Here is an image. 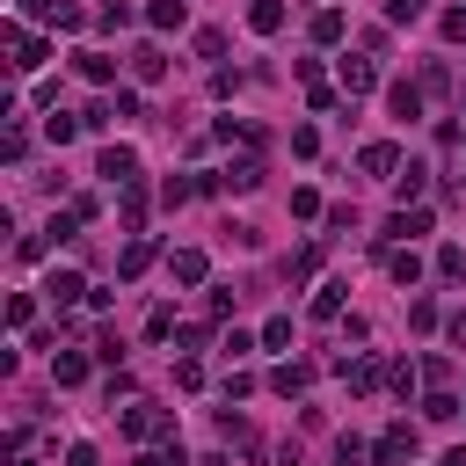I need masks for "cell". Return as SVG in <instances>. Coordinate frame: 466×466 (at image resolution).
I'll list each match as a JSON object with an SVG mask.
<instances>
[{"instance_id": "1", "label": "cell", "mask_w": 466, "mask_h": 466, "mask_svg": "<svg viewBox=\"0 0 466 466\" xmlns=\"http://www.w3.org/2000/svg\"><path fill=\"white\" fill-rule=\"evenodd\" d=\"M0 37H8V51H15V73H37L44 58H51V44H44V37H30L22 22H0Z\"/></svg>"}, {"instance_id": "2", "label": "cell", "mask_w": 466, "mask_h": 466, "mask_svg": "<svg viewBox=\"0 0 466 466\" xmlns=\"http://www.w3.org/2000/svg\"><path fill=\"white\" fill-rule=\"evenodd\" d=\"M95 175H102V183H116V190H132V183H139V153H132V146H102Z\"/></svg>"}, {"instance_id": "3", "label": "cell", "mask_w": 466, "mask_h": 466, "mask_svg": "<svg viewBox=\"0 0 466 466\" xmlns=\"http://www.w3.org/2000/svg\"><path fill=\"white\" fill-rule=\"evenodd\" d=\"M73 66H81V81H95V88L116 81V58H109V51H73Z\"/></svg>"}, {"instance_id": "4", "label": "cell", "mask_w": 466, "mask_h": 466, "mask_svg": "<svg viewBox=\"0 0 466 466\" xmlns=\"http://www.w3.org/2000/svg\"><path fill=\"white\" fill-rule=\"evenodd\" d=\"M386 102H393L401 125H416V116H423V88H408V81H393V88H386Z\"/></svg>"}, {"instance_id": "5", "label": "cell", "mask_w": 466, "mask_h": 466, "mask_svg": "<svg viewBox=\"0 0 466 466\" xmlns=\"http://www.w3.org/2000/svg\"><path fill=\"white\" fill-rule=\"evenodd\" d=\"M248 30H255V37H277V30H284V0H255V8H248Z\"/></svg>"}, {"instance_id": "6", "label": "cell", "mask_w": 466, "mask_h": 466, "mask_svg": "<svg viewBox=\"0 0 466 466\" xmlns=\"http://www.w3.org/2000/svg\"><path fill=\"white\" fill-rule=\"evenodd\" d=\"M393 190H401V204H408V197H423V190H430V168H423V160H408V168L393 175Z\"/></svg>"}, {"instance_id": "7", "label": "cell", "mask_w": 466, "mask_h": 466, "mask_svg": "<svg viewBox=\"0 0 466 466\" xmlns=\"http://www.w3.org/2000/svg\"><path fill=\"white\" fill-rule=\"evenodd\" d=\"M44 291H51V306H66V299H81L88 284H81L73 270H51V277H44Z\"/></svg>"}, {"instance_id": "8", "label": "cell", "mask_w": 466, "mask_h": 466, "mask_svg": "<svg viewBox=\"0 0 466 466\" xmlns=\"http://www.w3.org/2000/svg\"><path fill=\"white\" fill-rule=\"evenodd\" d=\"M416 233H430V211H401V219H386V241H416Z\"/></svg>"}, {"instance_id": "9", "label": "cell", "mask_w": 466, "mask_h": 466, "mask_svg": "<svg viewBox=\"0 0 466 466\" xmlns=\"http://www.w3.org/2000/svg\"><path fill=\"white\" fill-rule=\"evenodd\" d=\"M146 22H153V30H183V22H190V8H183V0H153Z\"/></svg>"}, {"instance_id": "10", "label": "cell", "mask_w": 466, "mask_h": 466, "mask_svg": "<svg viewBox=\"0 0 466 466\" xmlns=\"http://www.w3.org/2000/svg\"><path fill=\"white\" fill-rule=\"evenodd\" d=\"M132 73H139V81H146V88H153V81H160V73H168V58H160V51H153V44H139V51H132Z\"/></svg>"}, {"instance_id": "11", "label": "cell", "mask_w": 466, "mask_h": 466, "mask_svg": "<svg viewBox=\"0 0 466 466\" xmlns=\"http://www.w3.org/2000/svg\"><path fill=\"white\" fill-rule=\"evenodd\" d=\"M168 270H175V284H204V255H197V248H175Z\"/></svg>"}, {"instance_id": "12", "label": "cell", "mask_w": 466, "mask_h": 466, "mask_svg": "<svg viewBox=\"0 0 466 466\" xmlns=\"http://www.w3.org/2000/svg\"><path fill=\"white\" fill-rule=\"evenodd\" d=\"M386 270H393V284H416V277H423V255H416V248H393Z\"/></svg>"}, {"instance_id": "13", "label": "cell", "mask_w": 466, "mask_h": 466, "mask_svg": "<svg viewBox=\"0 0 466 466\" xmlns=\"http://www.w3.org/2000/svg\"><path fill=\"white\" fill-rule=\"evenodd\" d=\"M146 263H153V241H132L125 255H116V277H125V284H132V277H139Z\"/></svg>"}, {"instance_id": "14", "label": "cell", "mask_w": 466, "mask_h": 466, "mask_svg": "<svg viewBox=\"0 0 466 466\" xmlns=\"http://www.w3.org/2000/svg\"><path fill=\"white\" fill-rule=\"evenodd\" d=\"M372 81H379V73H372V58H342V88H350V95H365Z\"/></svg>"}, {"instance_id": "15", "label": "cell", "mask_w": 466, "mask_h": 466, "mask_svg": "<svg viewBox=\"0 0 466 466\" xmlns=\"http://www.w3.org/2000/svg\"><path fill=\"white\" fill-rule=\"evenodd\" d=\"M342 30H350L342 8H321V15H314V44H342Z\"/></svg>"}, {"instance_id": "16", "label": "cell", "mask_w": 466, "mask_h": 466, "mask_svg": "<svg viewBox=\"0 0 466 466\" xmlns=\"http://www.w3.org/2000/svg\"><path fill=\"white\" fill-rule=\"evenodd\" d=\"M219 183H226V190H255V183H263V168H255V160H233Z\"/></svg>"}, {"instance_id": "17", "label": "cell", "mask_w": 466, "mask_h": 466, "mask_svg": "<svg viewBox=\"0 0 466 466\" xmlns=\"http://www.w3.org/2000/svg\"><path fill=\"white\" fill-rule=\"evenodd\" d=\"M393 168H401V153H393L386 139H379V146H365V175H393Z\"/></svg>"}, {"instance_id": "18", "label": "cell", "mask_w": 466, "mask_h": 466, "mask_svg": "<svg viewBox=\"0 0 466 466\" xmlns=\"http://www.w3.org/2000/svg\"><path fill=\"white\" fill-rule=\"evenodd\" d=\"M51 379H58V386H81V379H88V358H73V350H66V358L51 365Z\"/></svg>"}, {"instance_id": "19", "label": "cell", "mask_w": 466, "mask_h": 466, "mask_svg": "<svg viewBox=\"0 0 466 466\" xmlns=\"http://www.w3.org/2000/svg\"><path fill=\"white\" fill-rule=\"evenodd\" d=\"M342 291H350V284H321V299H314V321H335V314H342Z\"/></svg>"}, {"instance_id": "20", "label": "cell", "mask_w": 466, "mask_h": 466, "mask_svg": "<svg viewBox=\"0 0 466 466\" xmlns=\"http://www.w3.org/2000/svg\"><path fill=\"white\" fill-rule=\"evenodd\" d=\"M342 372H350V386H358V393L379 386V358H358V365H342Z\"/></svg>"}, {"instance_id": "21", "label": "cell", "mask_w": 466, "mask_h": 466, "mask_svg": "<svg viewBox=\"0 0 466 466\" xmlns=\"http://www.w3.org/2000/svg\"><path fill=\"white\" fill-rule=\"evenodd\" d=\"M73 132H81V125H73V116H66V109H51V116H44V139H51V146H66Z\"/></svg>"}, {"instance_id": "22", "label": "cell", "mask_w": 466, "mask_h": 466, "mask_svg": "<svg viewBox=\"0 0 466 466\" xmlns=\"http://www.w3.org/2000/svg\"><path fill=\"white\" fill-rule=\"evenodd\" d=\"M270 386H277V393H299V386H306V365H277Z\"/></svg>"}, {"instance_id": "23", "label": "cell", "mask_w": 466, "mask_h": 466, "mask_svg": "<svg viewBox=\"0 0 466 466\" xmlns=\"http://www.w3.org/2000/svg\"><path fill=\"white\" fill-rule=\"evenodd\" d=\"M197 197V183H183V175H168V183H160V204H190Z\"/></svg>"}, {"instance_id": "24", "label": "cell", "mask_w": 466, "mask_h": 466, "mask_svg": "<svg viewBox=\"0 0 466 466\" xmlns=\"http://www.w3.org/2000/svg\"><path fill=\"white\" fill-rule=\"evenodd\" d=\"M423 416H430V423H452V416H459V401H452V393H430V401H423Z\"/></svg>"}, {"instance_id": "25", "label": "cell", "mask_w": 466, "mask_h": 466, "mask_svg": "<svg viewBox=\"0 0 466 466\" xmlns=\"http://www.w3.org/2000/svg\"><path fill=\"white\" fill-rule=\"evenodd\" d=\"M335 459H342V466H365V459H372V444H365V437H342V444H335Z\"/></svg>"}, {"instance_id": "26", "label": "cell", "mask_w": 466, "mask_h": 466, "mask_svg": "<svg viewBox=\"0 0 466 466\" xmlns=\"http://www.w3.org/2000/svg\"><path fill=\"white\" fill-rule=\"evenodd\" d=\"M8 321H15V328H30V321H37V299H30V291H15V299H8Z\"/></svg>"}, {"instance_id": "27", "label": "cell", "mask_w": 466, "mask_h": 466, "mask_svg": "<svg viewBox=\"0 0 466 466\" xmlns=\"http://www.w3.org/2000/svg\"><path fill=\"white\" fill-rule=\"evenodd\" d=\"M437 277H466V248H437Z\"/></svg>"}, {"instance_id": "28", "label": "cell", "mask_w": 466, "mask_h": 466, "mask_svg": "<svg viewBox=\"0 0 466 466\" xmlns=\"http://www.w3.org/2000/svg\"><path fill=\"white\" fill-rule=\"evenodd\" d=\"M146 335H153V342L175 335V306H153V314H146Z\"/></svg>"}, {"instance_id": "29", "label": "cell", "mask_w": 466, "mask_h": 466, "mask_svg": "<svg viewBox=\"0 0 466 466\" xmlns=\"http://www.w3.org/2000/svg\"><path fill=\"white\" fill-rule=\"evenodd\" d=\"M284 277H291V284H306V277H314V248H299V255H291V263H284Z\"/></svg>"}, {"instance_id": "30", "label": "cell", "mask_w": 466, "mask_h": 466, "mask_svg": "<svg viewBox=\"0 0 466 466\" xmlns=\"http://www.w3.org/2000/svg\"><path fill=\"white\" fill-rule=\"evenodd\" d=\"M175 386H190V393H197V386H204V365H197V358H183V365H175Z\"/></svg>"}, {"instance_id": "31", "label": "cell", "mask_w": 466, "mask_h": 466, "mask_svg": "<svg viewBox=\"0 0 466 466\" xmlns=\"http://www.w3.org/2000/svg\"><path fill=\"white\" fill-rule=\"evenodd\" d=\"M132 466H190V459H183V444H168V452H146V459H132Z\"/></svg>"}, {"instance_id": "32", "label": "cell", "mask_w": 466, "mask_h": 466, "mask_svg": "<svg viewBox=\"0 0 466 466\" xmlns=\"http://www.w3.org/2000/svg\"><path fill=\"white\" fill-rule=\"evenodd\" d=\"M423 8H430V0H386V15H393V22H416Z\"/></svg>"}, {"instance_id": "33", "label": "cell", "mask_w": 466, "mask_h": 466, "mask_svg": "<svg viewBox=\"0 0 466 466\" xmlns=\"http://www.w3.org/2000/svg\"><path fill=\"white\" fill-rule=\"evenodd\" d=\"M437 30H444V37L459 44V37H466V8H444V22H437Z\"/></svg>"}, {"instance_id": "34", "label": "cell", "mask_w": 466, "mask_h": 466, "mask_svg": "<svg viewBox=\"0 0 466 466\" xmlns=\"http://www.w3.org/2000/svg\"><path fill=\"white\" fill-rule=\"evenodd\" d=\"M66 466H95V444H73V452H66Z\"/></svg>"}, {"instance_id": "35", "label": "cell", "mask_w": 466, "mask_h": 466, "mask_svg": "<svg viewBox=\"0 0 466 466\" xmlns=\"http://www.w3.org/2000/svg\"><path fill=\"white\" fill-rule=\"evenodd\" d=\"M444 335H452V342L466 350V314H452V321H444Z\"/></svg>"}, {"instance_id": "36", "label": "cell", "mask_w": 466, "mask_h": 466, "mask_svg": "<svg viewBox=\"0 0 466 466\" xmlns=\"http://www.w3.org/2000/svg\"><path fill=\"white\" fill-rule=\"evenodd\" d=\"M444 466H466V444H459V452H444Z\"/></svg>"}, {"instance_id": "37", "label": "cell", "mask_w": 466, "mask_h": 466, "mask_svg": "<svg viewBox=\"0 0 466 466\" xmlns=\"http://www.w3.org/2000/svg\"><path fill=\"white\" fill-rule=\"evenodd\" d=\"M22 466H37V459H22Z\"/></svg>"}, {"instance_id": "38", "label": "cell", "mask_w": 466, "mask_h": 466, "mask_svg": "<svg viewBox=\"0 0 466 466\" xmlns=\"http://www.w3.org/2000/svg\"><path fill=\"white\" fill-rule=\"evenodd\" d=\"M459 146H466V132H459Z\"/></svg>"}, {"instance_id": "39", "label": "cell", "mask_w": 466, "mask_h": 466, "mask_svg": "<svg viewBox=\"0 0 466 466\" xmlns=\"http://www.w3.org/2000/svg\"><path fill=\"white\" fill-rule=\"evenodd\" d=\"M459 197H466V183H459Z\"/></svg>"}, {"instance_id": "40", "label": "cell", "mask_w": 466, "mask_h": 466, "mask_svg": "<svg viewBox=\"0 0 466 466\" xmlns=\"http://www.w3.org/2000/svg\"><path fill=\"white\" fill-rule=\"evenodd\" d=\"M459 102H466V88H459Z\"/></svg>"}]
</instances>
